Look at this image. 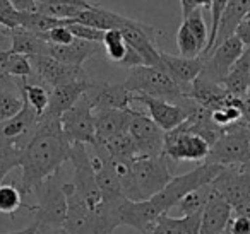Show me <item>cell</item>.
Returning a JSON list of instances; mask_svg holds the SVG:
<instances>
[{
	"instance_id": "b9f144b4",
	"label": "cell",
	"mask_w": 250,
	"mask_h": 234,
	"mask_svg": "<svg viewBox=\"0 0 250 234\" xmlns=\"http://www.w3.org/2000/svg\"><path fill=\"white\" fill-rule=\"evenodd\" d=\"M0 28L4 31L19 28V12H16L9 0H0Z\"/></svg>"
},
{
	"instance_id": "ee69618b",
	"label": "cell",
	"mask_w": 250,
	"mask_h": 234,
	"mask_svg": "<svg viewBox=\"0 0 250 234\" xmlns=\"http://www.w3.org/2000/svg\"><path fill=\"white\" fill-rule=\"evenodd\" d=\"M228 231L231 234H250V219L235 215L228 224Z\"/></svg>"
},
{
	"instance_id": "5b68a950",
	"label": "cell",
	"mask_w": 250,
	"mask_h": 234,
	"mask_svg": "<svg viewBox=\"0 0 250 234\" xmlns=\"http://www.w3.org/2000/svg\"><path fill=\"white\" fill-rule=\"evenodd\" d=\"M204 162L223 168L250 166V127H247L242 120L231 127H226Z\"/></svg>"
},
{
	"instance_id": "7402d4cb",
	"label": "cell",
	"mask_w": 250,
	"mask_h": 234,
	"mask_svg": "<svg viewBox=\"0 0 250 234\" xmlns=\"http://www.w3.org/2000/svg\"><path fill=\"white\" fill-rule=\"evenodd\" d=\"M190 98L197 104H201L202 108H206V110H209L212 113V111H218L221 108L228 106L229 99L233 96L221 84H216L211 82V80L202 79V77H197L192 82Z\"/></svg>"
},
{
	"instance_id": "74e56055",
	"label": "cell",
	"mask_w": 250,
	"mask_h": 234,
	"mask_svg": "<svg viewBox=\"0 0 250 234\" xmlns=\"http://www.w3.org/2000/svg\"><path fill=\"white\" fill-rule=\"evenodd\" d=\"M22 207L24 203H22L21 188L14 185H0V212L11 215Z\"/></svg>"
},
{
	"instance_id": "4316f807",
	"label": "cell",
	"mask_w": 250,
	"mask_h": 234,
	"mask_svg": "<svg viewBox=\"0 0 250 234\" xmlns=\"http://www.w3.org/2000/svg\"><path fill=\"white\" fill-rule=\"evenodd\" d=\"M129 19L130 18H124V16L108 11V9L101 7V5H94L93 9H86V11L81 12L74 21L79 22V24L89 26L93 29H98V31L106 33L111 31V29L122 31L127 26Z\"/></svg>"
},
{
	"instance_id": "ffe728a7",
	"label": "cell",
	"mask_w": 250,
	"mask_h": 234,
	"mask_svg": "<svg viewBox=\"0 0 250 234\" xmlns=\"http://www.w3.org/2000/svg\"><path fill=\"white\" fill-rule=\"evenodd\" d=\"M89 86H91V80L87 79V77H84V79L72 80V82L63 84V86H59V87H55V89H52L50 91L48 108H46L45 115H42V117L60 120V117H62L67 110H70V108L86 94Z\"/></svg>"
},
{
	"instance_id": "f546056e",
	"label": "cell",
	"mask_w": 250,
	"mask_h": 234,
	"mask_svg": "<svg viewBox=\"0 0 250 234\" xmlns=\"http://www.w3.org/2000/svg\"><path fill=\"white\" fill-rule=\"evenodd\" d=\"M201 219L202 212L194 215L175 219L168 214H161L156 219L151 234H199L201 233Z\"/></svg>"
},
{
	"instance_id": "f35d334b",
	"label": "cell",
	"mask_w": 250,
	"mask_h": 234,
	"mask_svg": "<svg viewBox=\"0 0 250 234\" xmlns=\"http://www.w3.org/2000/svg\"><path fill=\"white\" fill-rule=\"evenodd\" d=\"M21 154L22 152L18 151L12 144H9L5 140H0V185H2L4 178L12 169L19 168Z\"/></svg>"
},
{
	"instance_id": "7c38bea8",
	"label": "cell",
	"mask_w": 250,
	"mask_h": 234,
	"mask_svg": "<svg viewBox=\"0 0 250 234\" xmlns=\"http://www.w3.org/2000/svg\"><path fill=\"white\" fill-rule=\"evenodd\" d=\"M84 96L89 99L94 113L110 110H132L134 93L125 89L124 84H108L103 80H91L89 89Z\"/></svg>"
},
{
	"instance_id": "7dc6e473",
	"label": "cell",
	"mask_w": 250,
	"mask_h": 234,
	"mask_svg": "<svg viewBox=\"0 0 250 234\" xmlns=\"http://www.w3.org/2000/svg\"><path fill=\"white\" fill-rule=\"evenodd\" d=\"M11 5L19 14H28V12H36V0H9Z\"/></svg>"
},
{
	"instance_id": "e575fe53",
	"label": "cell",
	"mask_w": 250,
	"mask_h": 234,
	"mask_svg": "<svg viewBox=\"0 0 250 234\" xmlns=\"http://www.w3.org/2000/svg\"><path fill=\"white\" fill-rule=\"evenodd\" d=\"M211 185H206L199 190H194V192L187 193L184 198L178 202V210H180L182 217H187V215H194V214H199L204 210L206 203H208V198L211 195Z\"/></svg>"
},
{
	"instance_id": "681fc988",
	"label": "cell",
	"mask_w": 250,
	"mask_h": 234,
	"mask_svg": "<svg viewBox=\"0 0 250 234\" xmlns=\"http://www.w3.org/2000/svg\"><path fill=\"white\" fill-rule=\"evenodd\" d=\"M233 214H235V215L250 219V198L243 200V202H240L238 205L233 207Z\"/></svg>"
},
{
	"instance_id": "ab89813d",
	"label": "cell",
	"mask_w": 250,
	"mask_h": 234,
	"mask_svg": "<svg viewBox=\"0 0 250 234\" xmlns=\"http://www.w3.org/2000/svg\"><path fill=\"white\" fill-rule=\"evenodd\" d=\"M184 22L188 26V29H190L192 35L195 36V39H197V43L202 48V55H204L206 48H208L209 29L204 22V18H202V11L201 9H195L194 12H190V14L184 19Z\"/></svg>"
},
{
	"instance_id": "277c9868",
	"label": "cell",
	"mask_w": 250,
	"mask_h": 234,
	"mask_svg": "<svg viewBox=\"0 0 250 234\" xmlns=\"http://www.w3.org/2000/svg\"><path fill=\"white\" fill-rule=\"evenodd\" d=\"M62 186L63 181L60 179V173H57L35 188V205H24V209L35 214V222L40 227H63L67 217V198Z\"/></svg>"
},
{
	"instance_id": "f1b7e54d",
	"label": "cell",
	"mask_w": 250,
	"mask_h": 234,
	"mask_svg": "<svg viewBox=\"0 0 250 234\" xmlns=\"http://www.w3.org/2000/svg\"><path fill=\"white\" fill-rule=\"evenodd\" d=\"M249 82H250V50L245 48L242 55H240V58L235 62V65L231 67L229 74L226 76L223 86H225V89L231 96L243 98L245 94H249Z\"/></svg>"
},
{
	"instance_id": "6da1fadb",
	"label": "cell",
	"mask_w": 250,
	"mask_h": 234,
	"mask_svg": "<svg viewBox=\"0 0 250 234\" xmlns=\"http://www.w3.org/2000/svg\"><path fill=\"white\" fill-rule=\"evenodd\" d=\"M70 149L72 145L63 135L60 120L40 117L35 135L19 161L22 195L33 193L40 183L60 173V168L69 162Z\"/></svg>"
},
{
	"instance_id": "3957f363",
	"label": "cell",
	"mask_w": 250,
	"mask_h": 234,
	"mask_svg": "<svg viewBox=\"0 0 250 234\" xmlns=\"http://www.w3.org/2000/svg\"><path fill=\"white\" fill-rule=\"evenodd\" d=\"M124 86L134 94H144V96L156 98L173 104H178L184 98L188 96L161 67L141 65L130 69Z\"/></svg>"
},
{
	"instance_id": "bcb514c9",
	"label": "cell",
	"mask_w": 250,
	"mask_h": 234,
	"mask_svg": "<svg viewBox=\"0 0 250 234\" xmlns=\"http://www.w3.org/2000/svg\"><path fill=\"white\" fill-rule=\"evenodd\" d=\"M236 38L242 41V45L245 46V48L250 50V19H243L242 24L238 26V29H236L235 33Z\"/></svg>"
},
{
	"instance_id": "f907efd6",
	"label": "cell",
	"mask_w": 250,
	"mask_h": 234,
	"mask_svg": "<svg viewBox=\"0 0 250 234\" xmlns=\"http://www.w3.org/2000/svg\"><path fill=\"white\" fill-rule=\"evenodd\" d=\"M180 4H182V16H184V19L197 9V0H180Z\"/></svg>"
},
{
	"instance_id": "d6986e66",
	"label": "cell",
	"mask_w": 250,
	"mask_h": 234,
	"mask_svg": "<svg viewBox=\"0 0 250 234\" xmlns=\"http://www.w3.org/2000/svg\"><path fill=\"white\" fill-rule=\"evenodd\" d=\"M134 103H141L147 110V117L167 134L173 128L180 127L187 120V113L180 106L173 103H168L156 98L144 96V94H134Z\"/></svg>"
},
{
	"instance_id": "cb8c5ba5",
	"label": "cell",
	"mask_w": 250,
	"mask_h": 234,
	"mask_svg": "<svg viewBox=\"0 0 250 234\" xmlns=\"http://www.w3.org/2000/svg\"><path fill=\"white\" fill-rule=\"evenodd\" d=\"M24 104L22 79L0 76V123L14 118Z\"/></svg>"
},
{
	"instance_id": "680465c9",
	"label": "cell",
	"mask_w": 250,
	"mask_h": 234,
	"mask_svg": "<svg viewBox=\"0 0 250 234\" xmlns=\"http://www.w3.org/2000/svg\"><path fill=\"white\" fill-rule=\"evenodd\" d=\"M249 94H250V82H249Z\"/></svg>"
},
{
	"instance_id": "60d3db41",
	"label": "cell",
	"mask_w": 250,
	"mask_h": 234,
	"mask_svg": "<svg viewBox=\"0 0 250 234\" xmlns=\"http://www.w3.org/2000/svg\"><path fill=\"white\" fill-rule=\"evenodd\" d=\"M69 31L72 33V36L76 39H83V41H89V43H98L101 45L103 43V38H104V33L103 31H98V29H93L89 26H84V24H79L72 19L69 21L67 24Z\"/></svg>"
},
{
	"instance_id": "d6a6232c",
	"label": "cell",
	"mask_w": 250,
	"mask_h": 234,
	"mask_svg": "<svg viewBox=\"0 0 250 234\" xmlns=\"http://www.w3.org/2000/svg\"><path fill=\"white\" fill-rule=\"evenodd\" d=\"M100 144V142H98ZM104 149L108 151V154L111 156V159H117V161H136L139 157V152H137V147H136V142L134 138L127 134H122V135H117L113 137L111 140L104 142Z\"/></svg>"
},
{
	"instance_id": "816d5d0a",
	"label": "cell",
	"mask_w": 250,
	"mask_h": 234,
	"mask_svg": "<svg viewBox=\"0 0 250 234\" xmlns=\"http://www.w3.org/2000/svg\"><path fill=\"white\" fill-rule=\"evenodd\" d=\"M35 234H70L67 233L63 227H40L38 226V231Z\"/></svg>"
},
{
	"instance_id": "836d02e7",
	"label": "cell",
	"mask_w": 250,
	"mask_h": 234,
	"mask_svg": "<svg viewBox=\"0 0 250 234\" xmlns=\"http://www.w3.org/2000/svg\"><path fill=\"white\" fill-rule=\"evenodd\" d=\"M72 21V19H70ZM69 21H62V19L48 18V16L38 14V12H28V14H19V28L28 29L36 35H46L48 31L60 26H67Z\"/></svg>"
},
{
	"instance_id": "1f68e13d",
	"label": "cell",
	"mask_w": 250,
	"mask_h": 234,
	"mask_svg": "<svg viewBox=\"0 0 250 234\" xmlns=\"http://www.w3.org/2000/svg\"><path fill=\"white\" fill-rule=\"evenodd\" d=\"M22 96L29 103V106L36 111L38 117L45 115L50 103V89L46 86H43L36 79V76L29 77V79H22Z\"/></svg>"
},
{
	"instance_id": "52a82bcc",
	"label": "cell",
	"mask_w": 250,
	"mask_h": 234,
	"mask_svg": "<svg viewBox=\"0 0 250 234\" xmlns=\"http://www.w3.org/2000/svg\"><path fill=\"white\" fill-rule=\"evenodd\" d=\"M132 176L139 202L153 198L173 178L165 156L137 157L136 161H132Z\"/></svg>"
},
{
	"instance_id": "d4e9b609",
	"label": "cell",
	"mask_w": 250,
	"mask_h": 234,
	"mask_svg": "<svg viewBox=\"0 0 250 234\" xmlns=\"http://www.w3.org/2000/svg\"><path fill=\"white\" fill-rule=\"evenodd\" d=\"M249 9H250V0H228L225 12H223L221 22H219V29H218V35H216V41H214V46H212L211 53L214 52L219 45H223L226 39L235 36L238 26L242 24V21L247 18ZM211 53H209V55H211Z\"/></svg>"
},
{
	"instance_id": "d590c367",
	"label": "cell",
	"mask_w": 250,
	"mask_h": 234,
	"mask_svg": "<svg viewBox=\"0 0 250 234\" xmlns=\"http://www.w3.org/2000/svg\"><path fill=\"white\" fill-rule=\"evenodd\" d=\"M101 45H103L104 53H106L110 62L117 63V65H120V63L124 62L125 53H127V43H125L122 31H117V29L106 31Z\"/></svg>"
},
{
	"instance_id": "6f0895ef",
	"label": "cell",
	"mask_w": 250,
	"mask_h": 234,
	"mask_svg": "<svg viewBox=\"0 0 250 234\" xmlns=\"http://www.w3.org/2000/svg\"><path fill=\"white\" fill-rule=\"evenodd\" d=\"M247 19H250V9H249V12H247Z\"/></svg>"
},
{
	"instance_id": "ba28073f",
	"label": "cell",
	"mask_w": 250,
	"mask_h": 234,
	"mask_svg": "<svg viewBox=\"0 0 250 234\" xmlns=\"http://www.w3.org/2000/svg\"><path fill=\"white\" fill-rule=\"evenodd\" d=\"M60 127L70 145L96 144V123H94V111L89 99L83 96L70 110L60 117Z\"/></svg>"
},
{
	"instance_id": "c3c4849f",
	"label": "cell",
	"mask_w": 250,
	"mask_h": 234,
	"mask_svg": "<svg viewBox=\"0 0 250 234\" xmlns=\"http://www.w3.org/2000/svg\"><path fill=\"white\" fill-rule=\"evenodd\" d=\"M240 113H242V121L250 127V94L240 98Z\"/></svg>"
},
{
	"instance_id": "7bdbcfd3",
	"label": "cell",
	"mask_w": 250,
	"mask_h": 234,
	"mask_svg": "<svg viewBox=\"0 0 250 234\" xmlns=\"http://www.w3.org/2000/svg\"><path fill=\"white\" fill-rule=\"evenodd\" d=\"M43 38H45L50 45H55V46H67L76 41V38L72 36V33L69 31L67 26H60V28L52 29V31H48L46 35H43Z\"/></svg>"
},
{
	"instance_id": "8992f818",
	"label": "cell",
	"mask_w": 250,
	"mask_h": 234,
	"mask_svg": "<svg viewBox=\"0 0 250 234\" xmlns=\"http://www.w3.org/2000/svg\"><path fill=\"white\" fill-rule=\"evenodd\" d=\"M69 162L72 164V183L76 193L81 196L86 207L93 214H101L106 205V198H104L103 192L100 190L96 183V176L91 168L89 161V152L87 147L83 144H74L70 149V159Z\"/></svg>"
},
{
	"instance_id": "8fae6325",
	"label": "cell",
	"mask_w": 250,
	"mask_h": 234,
	"mask_svg": "<svg viewBox=\"0 0 250 234\" xmlns=\"http://www.w3.org/2000/svg\"><path fill=\"white\" fill-rule=\"evenodd\" d=\"M29 62H31L33 72H35L36 79L46 86L50 91L55 89L63 84H69L72 80L84 79L86 72H84L83 67H72L62 63L59 60L52 58L48 55H36V57H28Z\"/></svg>"
},
{
	"instance_id": "44dd1931",
	"label": "cell",
	"mask_w": 250,
	"mask_h": 234,
	"mask_svg": "<svg viewBox=\"0 0 250 234\" xmlns=\"http://www.w3.org/2000/svg\"><path fill=\"white\" fill-rule=\"evenodd\" d=\"M233 217V207L216 192L211 190L201 219V233L199 234H221L228 227Z\"/></svg>"
},
{
	"instance_id": "30bf717a",
	"label": "cell",
	"mask_w": 250,
	"mask_h": 234,
	"mask_svg": "<svg viewBox=\"0 0 250 234\" xmlns=\"http://www.w3.org/2000/svg\"><path fill=\"white\" fill-rule=\"evenodd\" d=\"M129 135L136 142L139 157H156L163 156L165 132L143 111H132L129 125Z\"/></svg>"
},
{
	"instance_id": "4fadbf2b",
	"label": "cell",
	"mask_w": 250,
	"mask_h": 234,
	"mask_svg": "<svg viewBox=\"0 0 250 234\" xmlns=\"http://www.w3.org/2000/svg\"><path fill=\"white\" fill-rule=\"evenodd\" d=\"M243 50H245V46L242 45V41H240L236 36L226 39V41L223 43V45H219L211 55L204 58V67H202V72L199 77L223 86L226 76L229 74V70L235 65L236 60L240 58Z\"/></svg>"
},
{
	"instance_id": "9f6ffc18",
	"label": "cell",
	"mask_w": 250,
	"mask_h": 234,
	"mask_svg": "<svg viewBox=\"0 0 250 234\" xmlns=\"http://www.w3.org/2000/svg\"><path fill=\"white\" fill-rule=\"evenodd\" d=\"M221 234H231V233H229V231H228V227H226V229L225 231H223V233Z\"/></svg>"
},
{
	"instance_id": "5bb4252c",
	"label": "cell",
	"mask_w": 250,
	"mask_h": 234,
	"mask_svg": "<svg viewBox=\"0 0 250 234\" xmlns=\"http://www.w3.org/2000/svg\"><path fill=\"white\" fill-rule=\"evenodd\" d=\"M125 43L141 57L144 65L160 67V50L156 48V29L136 19H129L122 29Z\"/></svg>"
},
{
	"instance_id": "e0dca14e",
	"label": "cell",
	"mask_w": 250,
	"mask_h": 234,
	"mask_svg": "<svg viewBox=\"0 0 250 234\" xmlns=\"http://www.w3.org/2000/svg\"><path fill=\"white\" fill-rule=\"evenodd\" d=\"M211 186L229 203L231 207L250 198V166L225 168Z\"/></svg>"
},
{
	"instance_id": "4dcf8cb0",
	"label": "cell",
	"mask_w": 250,
	"mask_h": 234,
	"mask_svg": "<svg viewBox=\"0 0 250 234\" xmlns=\"http://www.w3.org/2000/svg\"><path fill=\"white\" fill-rule=\"evenodd\" d=\"M0 76L16 77V79H29L35 76L31 62L28 57L14 53L11 48L0 50Z\"/></svg>"
},
{
	"instance_id": "2e32d148",
	"label": "cell",
	"mask_w": 250,
	"mask_h": 234,
	"mask_svg": "<svg viewBox=\"0 0 250 234\" xmlns=\"http://www.w3.org/2000/svg\"><path fill=\"white\" fill-rule=\"evenodd\" d=\"M40 117L36 111L29 106V103L24 99L22 110L11 120L0 123V140H5L14 145L18 151H24V147L29 144L38 127Z\"/></svg>"
},
{
	"instance_id": "f6af8a7d",
	"label": "cell",
	"mask_w": 250,
	"mask_h": 234,
	"mask_svg": "<svg viewBox=\"0 0 250 234\" xmlns=\"http://www.w3.org/2000/svg\"><path fill=\"white\" fill-rule=\"evenodd\" d=\"M36 4H45V5H57V4H67V5H76V7L83 9H93L96 4L87 2V0H36Z\"/></svg>"
},
{
	"instance_id": "7a4b0ae2",
	"label": "cell",
	"mask_w": 250,
	"mask_h": 234,
	"mask_svg": "<svg viewBox=\"0 0 250 234\" xmlns=\"http://www.w3.org/2000/svg\"><path fill=\"white\" fill-rule=\"evenodd\" d=\"M223 166L211 164V162H202L197 168H194L192 171L185 173L180 176H173L171 181L161 190L158 195H154L153 198H149V202L153 203L154 210L158 214H168L173 207L178 205L182 198L187 193L199 190L206 185H211L216 179V176L223 171Z\"/></svg>"
},
{
	"instance_id": "603a6c76",
	"label": "cell",
	"mask_w": 250,
	"mask_h": 234,
	"mask_svg": "<svg viewBox=\"0 0 250 234\" xmlns=\"http://www.w3.org/2000/svg\"><path fill=\"white\" fill-rule=\"evenodd\" d=\"M132 110H110L94 113V123H96V142L104 144L111 140L113 137L129 132L130 118H132Z\"/></svg>"
},
{
	"instance_id": "8d00e7d4",
	"label": "cell",
	"mask_w": 250,
	"mask_h": 234,
	"mask_svg": "<svg viewBox=\"0 0 250 234\" xmlns=\"http://www.w3.org/2000/svg\"><path fill=\"white\" fill-rule=\"evenodd\" d=\"M177 46L180 50V57L184 58H199L202 57V48L197 43L195 36L190 33L188 26L185 22H182L177 33Z\"/></svg>"
},
{
	"instance_id": "ac0fdd59",
	"label": "cell",
	"mask_w": 250,
	"mask_h": 234,
	"mask_svg": "<svg viewBox=\"0 0 250 234\" xmlns=\"http://www.w3.org/2000/svg\"><path fill=\"white\" fill-rule=\"evenodd\" d=\"M160 67L190 96L192 82L201 76L204 58H184V57L170 55V53L160 52Z\"/></svg>"
},
{
	"instance_id": "484cf974",
	"label": "cell",
	"mask_w": 250,
	"mask_h": 234,
	"mask_svg": "<svg viewBox=\"0 0 250 234\" xmlns=\"http://www.w3.org/2000/svg\"><path fill=\"white\" fill-rule=\"evenodd\" d=\"M103 45H98V43H89V41H83V39H76L72 45L67 46H55L50 45L48 46V53L46 55L52 57V58L59 60L62 63L72 67H83V63L86 60H89L91 57L98 55Z\"/></svg>"
},
{
	"instance_id": "9a60e30c",
	"label": "cell",
	"mask_w": 250,
	"mask_h": 234,
	"mask_svg": "<svg viewBox=\"0 0 250 234\" xmlns=\"http://www.w3.org/2000/svg\"><path fill=\"white\" fill-rule=\"evenodd\" d=\"M115 217L118 226H129L141 234H151L160 214L154 210L149 200L134 202L129 198H120L115 205Z\"/></svg>"
},
{
	"instance_id": "11a10c76",
	"label": "cell",
	"mask_w": 250,
	"mask_h": 234,
	"mask_svg": "<svg viewBox=\"0 0 250 234\" xmlns=\"http://www.w3.org/2000/svg\"><path fill=\"white\" fill-rule=\"evenodd\" d=\"M212 2L214 0H197V9H211V5H212Z\"/></svg>"
},
{
	"instance_id": "9c48e42d",
	"label": "cell",
	"mask_w": 250,
	"mask_h": 234,
	"mask_svg": "<svg viewBox=\"0 0 250 234\" xmlns=\"http://www.w3.org/2000/svg\"><path fill=\"white\" fill-rule=\"evenodd\" d=\"M209 144L199 135L188 132L184 125L165 134L163 156L175 162L180 161H206L209 156Z\"/></svg>"
},
{
	"instance_id": "83f0119b",
	"label": "cell",
	"mask_w": 250,
	"mask_h": 234,
	"mask_svg": "<svg viewBox=\"0 0 250 234\" xmlns=\"http://www.w3.org/2000/svg\"><path fill=\"white\" fill-rule=\"evenodd\" d=\"M5 35L11 39V50L14 53H19V55L24 57H36L48 53L50 43L43 38V35H36V33H31L22 28L5 31Z\"/></svg>"
},
{
	"instance_id": "f5cc1de1",
	"label": "cell",
	"mask_w": 250,
	"mask_h": 234,
	"mask_svg": "<svg viewBox=\"0 0 250 234\" xmlns=\"http://www.w3.org/2000/svg\"><path fill=\"white\" fill-rule=\"evenodd\" d=\"M36 231H38V224H36V222H33V224H29L28 227H24V229L12 231V233H7V234H35Z\"/></svg>"
},
{
	"instance_id": "db71d44e",
	"label": "cell",
	"mask_w": 250,
	"mask_h": 234,
	"mask_svg": "<svg viewBox=\"0 0 250 234\" xmlns=\"http://www.w3.org/2000/svg\"><path fill=\"white\" fill-rule=\"evenodd\" d=\"M11 48V39L5 35L4 29H0V50H9Z\"/></svg>"
}]
</instances>
